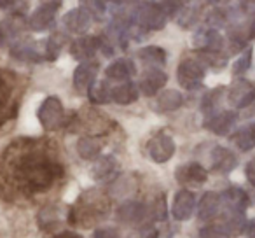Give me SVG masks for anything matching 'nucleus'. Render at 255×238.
I'll return each mask as SVG.
<instances>
[{"label":"nucleus","mask_w":255,"mask_h":238,"mask_svg":"<svg viewBox=\"0 0 255 238\" xmlns=\"http://www.w3.org/2000/svg\"><path fill=\"white\" fill-rule=\"evenodd\" d=\"M159 5H161V9L164 11V14H166V18H171V16L180 14V11L184 9L182 0H161Z\"/></svg>","instance_id":"obj_16"},{"label":"nucleus","mask_w":255,"mask_h":238,"mask_svg":"<svg viewBox=\"0 0 255 238\" xmlns=\"http://www.w3.org/2000/svg\"><path fill=\"white\" fill-rule=\"evenodd\" d=\"M56 9L58 5L53 4H42L39 9H35L28 19L30 28L35 32H44V30L51 28V25L54 23V16H56Z\"/></svg>","instance_id":"obj_5"},{"label":"nucleus","mask_w":255,"mask_h":238,"mask_svg":"<svg viewBox=\"0 0 255 238\" xmlns=\"http://www.w3.org/2000/svg\"><path fill=\"white\" fill-rule=\"evenodd\" d=\"M81 7L93 19H103L105 16V0H81Z\"/></svg>","instance_id":"obj_11"},{"label":"nucleus","mask_w":255,"mask_h":238,"mask_svg":"<svg viewBox=\"0 0 255 238\" xmlns=\"http://www.w3.org/2000/svg\"><path fill=\"white\" fill-rule=\"evenodd\" d=\"M14 81L5 70L0 68V126H4L16 114Z\"/></svg>","instance_id":"obj_3"},{"label":"nucleus","mask_w":255,"mask_h":238,"mask_svg":"<svg viewBox=\"0 0 255 238\" xmlns=\"http://www.w3.org/2000/svg\"><path fill=\"white\" fill-rule=\"evenodd\" d=\"M252 63V49H247L243 54L240 56V60L234 63V74H243V72L248 70V67H250Z\"/></svg>","instance_id":"obj_20"},{"label":"nucleus","mask_w":255,"mask_h":238,"mask_svg":"<svg viewBox=\"0 0 255 238\" xmlns=\"http://www.w3.org/2000/svg\"><path fill=\"white\" fill-rule=\"evenodd\" d=\"M250 18L252 19L247 26V35H248V39H255V14L250 16Z\"/></svg>","instance_id":"obj_24"},{"label":"nucleus","mask_w":255,"mask_h":238,"mask_svg":"<svg viewBox=\"0 0 255 238\" xmlns=\"http://www.w3.org/2000/svg\"><path fill=\"white\" fill-rule=\"evenodd\" d=\"M65 179V167L49 140L23 139L0 160V200L30 203L53 193Z\"/></svg>","instance_id":"obj_1"},{"label":"nucleus","mask_w":255,"mask_h":238,"mask_svg":"<svg viewBox=\"0 0 255 238\" xmlns=\"http://www.w3.org/2000/svg\"><path fill=\"white\" fill-rule=\"evenodd\" d=\"M0 9L12 11L14 14H21V11L26 9V2H23V0H0Z\"/></svg>","instance_id":"obj_18"},{"label":"nucleus","mask_w":255,"mask_h":238,"mask_svg":"<svg viewBox=\"0 0 255 238\" xmlns=\"http://www.w3.org/2000/svg\"><path fill=\"white\" fill-rule=\"evenodd\" d=\"M217 165L224 170H231L236 165V158L226 149H217Z\"/></svg>","instance_id":"obj_17"},{"label":"nucleus","mask_w":255,"mask_h":238,"mask_svg":"<svg viewBox=\"0 0 255 238\" xmlns=\"http://www.w3.org/2000/svg\"><path fill=\"white\" fill-rule=\"evenodd\" d=\"M227 198H229L231 203L236 205L238 209H245L248 203L247 195H245V191H241V189H231V191H227Z\"/></svg>","instance_id":"obj_19"},{"label":"nucleus","mask_w":255,"mask_h":238,"mask_svg":"<svg viewBox=\"0 0 255 238\" xmlns=\"http://www.w3.org/2000/svg\"><path fill=\"white\" fill-rule=\"evenodd\" d=\"M178 77L184 84H196L203 79V70L194 61H184L178 68Z\"/></svg>","instance_id":"obj_9"},{"label":"nucleus","mask_w":255,"mask_h":238,"mask_svg":"<svg viewBox=\"0 0 255 238\" xmlns=\"http://www.w3.org/2000/svg\"><path fill=\"white\" fill-rule=\"evenodd\" d=\"M234 142L241 151H250L255 147V125H248L241 128L234 135Z\"/></svg>","instance_id":"obj_10"},{"label":"nucleus","mask_w":255,"mask_h":238,"mask_svg":"<svg viewBox=\"0 0 255 238\" xmlns=\"http://www.w3.org/2000/svg\"><path fill=\"white\" fill-rule=\"evenodd\" d=\"M25 25L26 21L23 19L21 14H12L7 19H4V21H0V44L16 39L21 33Z\"/></svg>","instance_id":"obj_7"},{"label":"nucleus","mask_w":255,"mask_h":238,"mask_svg":"<svg viewBox=\"0 0 255 238\" xmlns=\"http://www.w3.org/2000/svg\"><path fill=\"white\" fill-rule=\"evenodd\" d=\"M140 56L143 60H152V61H163L164 58V53L159 49V47H145V49L140 51Z\"/></svg>","instance_id":"obj_21"},{"label":"nucleus","mask_w":255,"mask_h":238,"mask_svg":"<svg viewBox=\"0 0 255 238\" xmlns=\"http://www.w3.org/2000/svg\"><path fill=\"white\" fill-rule=\"evenodd\" d=\"M196 42H198V46H201L203 49L215 53V51H219L220 47H222L224 40L217 30L208 28V30H201V32L196 35Z\"/></svg>","instance_id":"obj_8"},{"label":"nucleus","mask_w":255,"mask_h":238,"mask_svg":"<svg viewBox=\"0 0 255 238\" xmlns=\"http://www.w3.org/2000/svg\"><path fill=\"white\" fill-rule=\"evenodd\" d=\"M199 19V7L196 5H191V7H184L178 14V25L184 26V28H189L192 26L196 21Z\"/></svg>","instance_id":"obj_12"},{"label":"nucleus","mask_w":255,"mask_h":238,"mask_svg":"<svg viewBox=\"0 0 255 238\" xmlns=\"http://www.w3.org/2000/svg\"><path fill=\"white\" fill-rule=\"evenodd\" d=\"M44 112L47 114H42V119L47 126H51L49 123H54L60 117V103L56 100H49V102L44 105Z\"/></svg>","instance_id":"obj_15"},{"label":"nucleus","mask_w":255,"mask_h":238,"mask_svg":"<svg viewBox=\"0 0 255 238\" xmlns=\"http://www.w3.org/2000/svg\"><path fill=\"white\" fill-rule=\"evenodd\" d=\"M206 2L212 5H217V4H224V2H227V0H206Z\"/></svg>","instance_id":"obj_25"},{"label":"nucleus","mask_w":255,"mask_h":238,"mask_svg":"<svg viewBox=\"0 0 255 238\" xmlns=\"http://www.w3.org/2000/svg\"><path fill=\"white\" fill-rule=\"evenodd\" d=\"M229 100L238 109L248 107L255 100V86L252 84L250 81H247V79H240V81L234 82L233 88H231Z\"/></svg>","instance_id":"obj_4"},{"label":"nucleus","mask_w":255,"mask_h":238,"mask_svg":"<svg viewBox=\"0 0 255 238\" xmlns=\"http://www.w3.org/2000/svg\"><path fill=\"white\" fill-rule=\"evenodd\" d=\"M238 7L243 14L254 16L255 14V0H238Z\"/></svg>","instance_id":"obj_23"},{"label":"nucleus","mask_w":255,"mask_h":238,"mask_svg":"<svg viewBox=\"0 0 255 238\" xmlns=\"http://www.w3.org/2000/svg\"><path fill=\"white\" fill-rule=\"evenodd\" d=\"M91 16L84 11L82 7L77 9H72L68 11L67 14L63 16V25L68 28V32H74V33H82L89 28L91 25Z\"/></svg>","instance_id":"obj_6"},{"label":"nucleus","mask_w":255,"mask_h":238,"mask_svg":"<svg viewBox=\"0 0 255 238\" xmlns=\"http://www.w3.org/2000/svg\"><path fill=\"white\" fill-rule=\"evenodd\" d=\"M206 21L210 23V25H226V21H227V16H226V12L224 11H213V12H210L208 14V18H206Z\"/></svg>","instance_id":"obj_22"},{"label":"nucleus","mask_w":255,"mask_h":238,"mask_svg":"<svg viewBox=\"0 0 255 238\" xmlns=\"http://www.w3.org/2000/svg\"><path fill=\"white\" fill-rule=\"evenodd\" d=\"M96 39L93 37H84V39H79L74 42V47H72V53L77 54V56H84V54H89L95 51L96 47Z\"/></svg>","instance_id":"obj_14"},{"label":"nucleus","mask_w":255,"mask_h":238,"mask_svg":"<svg viewBox=\"0 0 255 238\" xmlns=\"http://www.w3.org/2000/svg\"><path fill=\"white\" fill-rule=\"evenodd\" d=\"M234 119H236V116H234L233 112H222L220 116L215 117V121H213V125H212V130L217 133H226L227 130L231 128V125L234 123Z\"/></svg>","instance_id":"obj_13"},{"label":"nucleus","mask_w":255,"mask_h":238,"mask_svg":"<svg viewBox=\"0 0 255 238\" xmlns=\"http://www.w3.org/2000/svg\"><path fill=\"white\" fill-rule=\"evenodd\" d=\"M166 14L161 9L159 4L154 2H142V4L135 5L129 16V21L133 25H138L147 30H161L166 25Z\"/></svg>","instance_id":"obj_2"}]
</instances>
